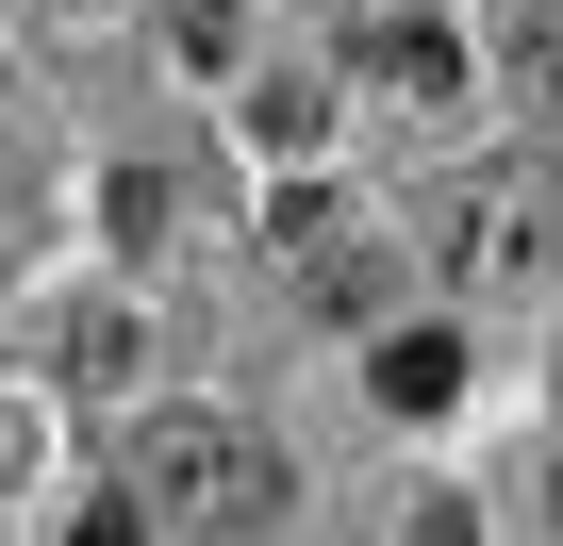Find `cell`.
<instances>
[{
  "label": "cell",
  "instance_id": "cell-1",
  "mask_svg": "<svg viewBox=\"0 0 563 546\" xmlns=\"http://www.w3.org/2000/svg\"><path fill=\"white\" fill-rule=\"evenodd\" d=\"M117 497H133V530L232 546V530H282V447H265L249 414H216V398H166V414H133Z\"/></svg>",
  "mask_w": 563,
  "mask_h": 546
},
{
  "label": "cell",
  "instance_id": "cell-2",
  "mask_svg": "<svg viewBox=\"0 0 563 546\" xmlns=\"http://www.w3.org/2000/svg\"><path fill=\"white\" fill-rule=\"evenodd\" d=\"M530 248H547V166H448V199H431V265L448 282L497 299Z\"/></svg>",
  "mask_w": 563,
  "mask_h": 546
},
{
  "label": "cell",
  "instance_id": "cell-3",
  "mask_svg": "<svg viewBox=\"0 0 563 546\" xmlns=\"http://www.w3.org/2000/svg\"><path fill=\"white\" fill-rule=\"evenodd\" d=\"M349 83H382V100H464V51H448L431 0H365V18H349Z\"/></svg>",
  "mask_w": 563,
  "mask_h": 546
},
{
  "label": "cell",
  "instance_id": "cell-4",
  "mask_svg": "<svg viewBox=\"0 0 563 546\" xmlns=\"http://www.w3.org/2000/svg\"><path fill=\"white\" fill-rule=\"evenodd\" d=\"M365 381H382V414H448V398H464V348H448V332H382Z\"/></svg>",
  "mask_w": 563,
  "mask_h": 546
},
{
  "label": "cell",
  "instance_id": "cell-5",
  "mask_svg": "<svg viewBox=\"0 0 563 546\" xmlns=\"http://www.w3.org/2000/svg\"><path fill=\"white\" fill-rule=\"evenodd\" d=\"M299 248H316V315H332V332L398 315V265H382V248H349V232H299Z\"/></svg>",
  "mask_w": 563,
  "mask_h": 546
},
{
  "label": "cell",
  "instance_id": "cell-6",
  "mask_svg": "<svg viewBox=\"0 0 563 546\" xmlns=\"http://www.w3.org/2000/svg\"><path fill=\"white\" fill-rule=\"evenodd\" d=\"M316 116H332V83H299V67L249 83V133H265V149H316Z\"/></svg>",
  "mask_w": 563,
  "mask_h": 546
},
{
  "label": "cell",
  "instance_id": "cell-7",
  "mask_svg": "<svg viewBox=\"0 0 563 546\" xmlns=\"http://www.w3.org/2000/svg\"><path fill=\"white\" fill-rule=\"evenodd\" d=\"M514 83H530V116H563V0L514 18Z\"/></svg>",
  "mask_w": 563,
  "mask_h": 546
}]
</instances>
